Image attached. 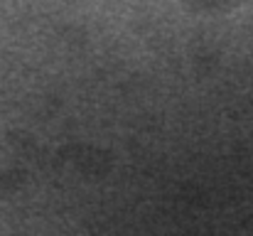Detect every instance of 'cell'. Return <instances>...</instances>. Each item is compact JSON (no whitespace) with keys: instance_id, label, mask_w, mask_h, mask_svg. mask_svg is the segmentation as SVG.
Segmentation results:
<instances>
[{"instance_id":"obj_1","label":"cell","mask_w":253,"mask_h":236,"mask_svg":"<svg viewBox=\"0 0 253 236\" xmlns=\"http://www.w3.org/2000/svg\"><path fill=\"white\" fill-rule=\"evenodd\" d=\"M199 5H211V2H219V0H197Z\"/></svg>"}]
</instances>
